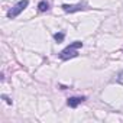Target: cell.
Returning a JSON list of instances; mask_svg holds the SVG:
<instances>
[{
  "label": "cell",
  "mask_w": 123,
  "mask_h": 123,
  "mask_svg": "<svg viewBox=\"0 0 123 123\" xmlns=\"http://www.w3.org/2000/svg\"><path fill=\"white\" fill-rule=\"evenodd\" d=\"M78 48H83V42H80V41H75V42H73L71 45H68L65 49H62L59 52V58L61 59H70V58H74V56H77L78 55Z\"/></svg>",
  "instance_id": "1"
},
{
  "label": "cell",
  "mask_w": 123,
  "mask_h": 123,
  "mask_svg": "<svg viewBox=\"0 0 123 123\" xmlns=\"http://www.w3.org/2000/svg\"><path fill=\"white\" fill-rule=\"evenodd\" d=\"M28 5H29L28 0H20V2H18V3L7 12V18H9V19H15L16 16H19V15L28 7Z\"/></svg>",
  "instance_id": "2"
},
{
  "label": "cell",
  "mask_w": 123,
  "mask_h": 123,
  "mask_svg": "<svg viewBox=\"0 0 123 123\" xmlns=\"http://www.w3.org/2000/svg\"><path fill=\"white\" fill-rule=\"evenodd\" d=\"M38 9H39V12H46V10L49 9V3H48V2H39Z\"/></svg>",
  "instance_id": "5"
},
{
  "label": "cell",
  "mask_w": 123,
  "mask_h": 123,
  "mask_svg": "<svg viewBox=\"0 0 123 123\" xmlns=\"http://www.w3.org/2000/svg\"><path fill=\"white\" fill-rule=\"evenodd\" d=\"M117 81H119L120 84H123V71L119 74V77H117Z\"/></svg>",
  "instance_id": "8"
},
{
  "label": "cell",
  "mask_w": 123,
  "mask_h": 123,
  "mask_svg": "<svg viewBox=\"0 0 123 123\" xmlns=\"http://www.w3.org/2000/svg\"><path fill=\"white\" fill-rule=\"evenodd\" d=\"M64 36H65V35H64L62 32H59V33H55V35H54V39L59 43V42H62V41H64Z\"/></svg>",
  "instance_id": "6"
},
{
  "label": "cell",
  "mask_w": 123,
  "mask_h": 123,
  "mask_svg": "<svg viewBox=\"0 0 123 123\" xmlns=\"http://www.w3.org/2000/svg\"><path fill=\"white\" fill-rule=\"evenodd\" d=\"M2 98H3V100H5V101L7 103V104H12V100H10V98H9L7 96H5V94H3V96H2Z\"/></svg>",
  "instance_id": "7"
},
{
  "label": "cell",
  "mask_w": 123,
  "mask_h": 123,
  "mask_svg": "<svg viewBox=\"0 0 123 123\" xmlns=\"http://www.w3.org/2000/svg\"><path fill=\"white\" fill-rule=\"evenodd\" d=\"M84 100H86V97H70L67 103H68V106H70V107L75 109V107H77L80 103H83Z\"/></svg>",
  "instance_id": "4"
},
{
  "label": "cell",
  "mask_w": 123,
  "mask_h": 123,
  "mask_svg": "<svg viewBox=\"0 0 123 123\" xmlns=\"http://www.w3.org/2000/svg\"><path fill=\"white\" fill-rule=\"evenodd\" d=\"M61 7H62V10L67 12V13H74V12H80V10L86 9L84 5H62Z\"/></svg>",
  "instance_id": "3"
}]
</instances>
